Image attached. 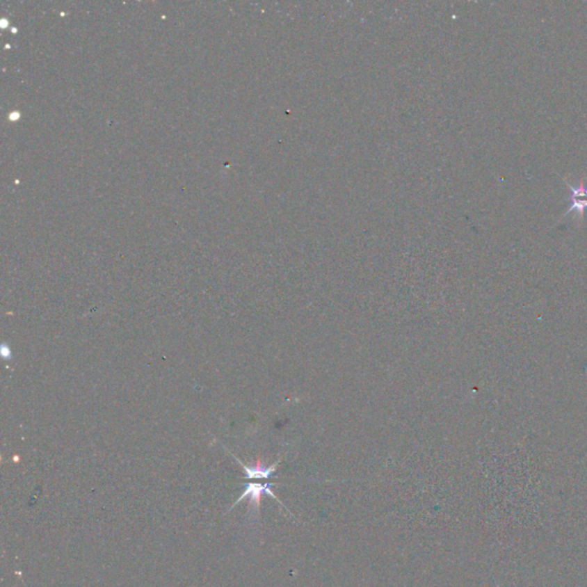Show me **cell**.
Wrapping results in <instances>:
<instances>
[{
	"label": "cell",
	"mask_w": 587,
	"mask_h": 587,
	"mask_svg": "<svg viewBox=\"0 0 587 587\" xmlns=\"http://www.w3.org/2000/svg\"><path fill=\"white\" fill-rule=\"evenodd\" d=\"M274 485H275L274 483L268 482L247 483L245 485V491L242 492L241 496L239 497L238 500L232 505L231 508L229 509V512L230 510H232V509L234 508L235 506L238 505L239 503H241L242 500L247 499V498H248L249 507H250V509H252V512L255 513V515H258V513H259V507H261L262 496H263V494H268V496L272 497V498L277 500L278 503L280 504L282 507H284V505H282V503H281L280 500L278 499L277 496H275L273 491H272V486Z\"/></svg>",
	"instance_id": "cell-1"
},
{
	"label": "cell",
	"mask_w": 587,
	"mask_h": 587,
	"mask_svg": "<svg viewBox=\"0 0 587 587\" xmlns=\"http://www.w3.org/2000/svg\"><path fill=\"white\" fill-rule=\"evenodd\" d=\"M565 186L570 189V195L568 200L570 201L571 206L568 208L563 217L574 212L577 218L583 219L585 210L587 209V186L585 185L584 179L581 180L578 187L571 186L565 179Z\"/></svg>",
	"instance_id": "cell-2"
},
{
	"label": "cell",
	"mask_w": 587,
	"mask_h": 587,
	"mask_svg": "<svg viewBox=\"0 0 587 587\" xmlns=\"http://www.w3.org/2000/svg\"><path fill=\"white\" fill-rule=\"evenodd\" d=\"M232 456L235 460L241 465L242 468L245 470L246 480H268L275 473L278 465L281 463V459H279L277 463H272L271 466H265L261 461H257L254 466H247L241 460H239L234 454H232Z\"/></svg>",
	"instance_id": "cell-3"
},
{
	"label": "cell",
	"mask_w": 587,
	"mask_h": 587,
	"mask_svg": "<svg viewBox=\"0 0 587 587\" xmlns=\"http://www.w3.org/2000/svg\"><path fill=\"white\" fill-rule=\"evenodd\" d=\"M1 356L3 359H10V349L5 344L1 346Z\"/></svg>",
	"instance_id": "cell-4"
}]
</instances>
